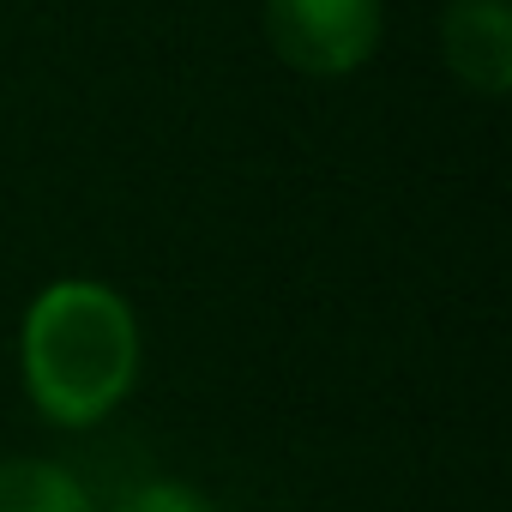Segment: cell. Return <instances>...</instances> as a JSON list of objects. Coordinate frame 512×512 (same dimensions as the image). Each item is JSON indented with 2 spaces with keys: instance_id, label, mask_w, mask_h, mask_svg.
Returning <instances> with one entry per match:
<instances>
[{
  "instance_id": "obj_2",
  "label": "cell",
  "mask_w": 512,
  "mask_h": 512,
  "mask_svg": "<svg viewBox=\"0 0 512 512\" xmlns=\"http://www.w3.org/2000/svg\"><path fill=\"white\" fill-rule=\"evenodd\" d=\"M266 43L308 79H344L380 49V0H266Z\"/></svg>"
},
{
  "instance_id": "obj_5",
  "label": "cell",
  "mask_w": 512,
  "mask_h": 512,
  "mask_svg": "<svg viewBox=\"0 0 512 512\" xmlns=\"http://www.w3.org/2000/svg\"><path fill=\"white\" fill-rule=\"evenodd\" d=\"M121 512H217V506L187 482H145L121 500Z\"/></svg>"
},
{
  "instance_id": "obj_4",
  "label": "cell",
  "mask_w": 512,
  "mask_h": 512,
  "mask_svg": "<svg viewBox=\"0 0 512 512\" xmlns=\"http://www.w3.org/2000/svg\"><path fill=\"white\" fill-rule=\"evenodd\" d=\"M0 512H97V506L61 464L0 458Z\"/></svg>"
},
{
  "instance_id": "obj_1",
  "label": "cell",
  "mask_w": 512,
  "mask_h": 512,
  "mask_svg": "<svg viewBox=\"0 0 512 512\" xmlns=\"http://www.w3.org/2000/svg\"><path fill=\"white\" fill-rule=\"evenodd\" d=\"M31 404L61 428L103 422L139 380V320L121 290L91 278L49 284L19 326Z\"/></svg>"
},
{
  "instance_id": "obj_3",
  "label": "cell",
  "mask_w": 512,
  "mask_h": 512,
  "mask_svg": "<svg viewBox=\"0 0 512 512\" xmlns=\"http://www.w3.org/2000/svg\"><path fill=\"white\" fill-rule=\"evenodd\" d=\"M440 49L464 91L506 97L512 91V0H446Z\"/></svg>"
}]
</instances>
